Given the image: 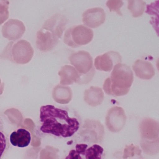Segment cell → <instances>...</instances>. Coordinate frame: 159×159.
<instances>
[{"label": "cell", "instance_id": "6da1fadb", "mask_svg": "<svg viewBox=\"0 0 159 159\" xmlns=\"http://www.w3.org/2000/svg\"><path fill=\"white\" fill-rule=\"evenodd\" d=\"M82 125V119L75 109L52 105L43 106L40 108L39 119L35 127L39 137L50 135L59 139L72 137Z\"/></svg>", "mask_w": 159, "mask_h": 159}, {"label": "cell", "instance_id": "7a4b0ae2", "mask_svg": "<svg viewBox=\"0 0 159 159\" xmlns=\"http://www.w3.org/2000/svg\"><path fill=\"white\" fill-rule=\"evenodd\" d=\"M134 81V75L130 66L121 63L116 65L110 77L105 80L103 89L106 94L114 97L127 94Z\"/></svg>", "mask_w": 159, "mask_h": 159}, {"label": "cell", "instance_id": "3957f363", "mask_svg": "<svg viewBox=\"0 0 159 159\" xmlns=\"http://www.w3.org/2000/svg\"><path fill=\"white\" fill-rule=\"evenodd\" d=\"M34 54V50L30 43L22 39L16 43L10 42L0 54V57L18 64L25 65L30 61Z\"/></svg>", "mask_w": 159, "mask_h": 159}, {"label": "cell", "instance_id": "277c9868", "mask_svg": "<svg viewBox=\"0 0 159 159\" xmlns=\"http://www.w3.org/2000/svg\"><path fill=\"white\" fill-rule=\"evenodd\" d=\"M69 59L71 64L79 74V83L87 84L91 81L96 71L90 53L86 51H79L71 54Z\"/></svg>", "mask_w": 159, "mask_h": 159}, {"label": "cell", "instance_id": "5b68a950", "mask_svg": "<svg viewBox=\"0 0 159 159\" xmlns=\"http://www.w3.org/2000/svg\"><path fill=\"white\" fill-rule=\"evenodd\" d=\"M141 134L140 145L144 151L158 149L159 145V122L154 119L147 118L139 125Z\"/></svg>", "mask_w": 159, "mask_h": 159}, {"label": "cell", "instance_id": "8992f818", "mask_svg": "<svg viewBox=\"0 0 159 159\" xmlns=\"http://www.w3.org/2000/svg\"><path fill=\"white\" fill-rule=\"evenodd\" d=\"M82 143L89 144H101L104 140V126L98 120L87 119L82 123L79 130Z\"/></svg>", "mask_w": 159, "mask_h": 159}, {"label": "cell", "instance_id": "52a82bcc", "mask_svg": "<svg viewBox=\"0 0 159 159\" xmlns=\"http://www.w3.org/2000/svg\"><path fill=\"white\" fill-rule=\"evenodd\" d=\"M93 31L83 25H74L66 30L64 42L68 46L76 48L89 43L93 39Z\"/></svg>", "mask_w": 159, "mask_h": 159}, {"label": "cell", "instance_id": "ba28073f", "mask_svg": "<svg viewBox=\"0 0 159 159\" xmlns=\"http://www.w3.org/2000/svg\"><path fill=\"white\" fill-rule=\"evenodd\" d=\"M127 119L124 109L121 107L114 106L109 109L106 115V127L109 131L117 133L124 127Z\"/></svg>", "mask_w": 159, "mask_h": 159}, {"label": "cell", "instance_id": "9c48e42d", "mask_svg": "<svg viewBox=\"0 0 159 159\" xmlns=\"http://www.w3.org/2000/svg\"><path fill=\"white\" fill-rule=\"evenodd\" d=\"M69 22V20L65 15L57 13L45 21L42 28L49 31L59 39Z\"/></svg>", "mask_w": 159, "mask_h": 159}, {"label": "cell", "instance_id": "30bf717a", "mask_svg": "<svg viewBox=\"0 0 159 159\" xmlns=\"http://www.w3.org/2000/svg\"><path fill=\"white\" fill-rule=\"evenodd\" d=\"M121 61L122 57L118 52L109 51L95 58L94 66L98 70L110 72L115 65Z\"/></svg>", "mask_w": 159, "mask_h": 159}, {"label": "cell", "instance_id": "8fae6325", "mask_svg": "<svg viewBox=\"0 0 159 159\" xmlns=\"http://www.w3.org/2000/svg\"><path fill=\"white\" fill-rule=\"evenodd\" d=\"M26 28L24 23L19 20L10 19L2 28L3 36L9 40L15 41L22 37Z\"/></svg>", "mask_w": 159, "mask_h": 159}, {"label": "cell", "instance_id": "7c38bea8", "mask_svg": "<svg viewBox=\"0 0 159 159\" xmlns=\"http://www.w3.org/2000/svg\"><path fill=\"white\" fill-rule=\"evenodd\" d=\"M82 17V22L84 25L89 28H96L104 23L106 13L103 8H93L85 11Z\"/></svg>", "mask_w": 159, "mask_h": 159}, {"label": "cell", "instance_id": "4fadbf2b", "mask_svg": "<svg viewBox=\"0 0 159 159\" xmlns=\"http://www.w3.org/2000/svg\"><path fill=\"white\" fill-rule=\"evenodd\" d=\"M59 40L50 32L42 28L37 32L36 47L41 52H49L57 45Z\"/></svg>", "mask_w": 159, "mask_h": 159}, {"label": "cell", "instance_id": "5bb4252c", "mask_svg": "<svg viewBox=\"0 0 159 159\" xmlns=\"http://www.w3.org/2000/svg\"><path fill=\"white\" fill-rule=\"evenodd\" d=\"M132 67L136 76L140 79L148 80L154 76V66L148 61L137 59L133 64Z\"/></svg>", "mask_w": 159, "mask_h": 159}, {"label": "cell", "instance_id": "9a60e30c", "mask_svg": "<svg viewBox=\"0 0 159 159\" xmlns=\"http://www.w3.org/2000/svg\"><path fill=\"white\" fill-rule=\"evenodd\" d=\"M10 142L14 147L24 148L31 143V133L27 129L20 128L12 132L10 135Z\"/></svg>", "mask_w": 159, "mask_h": 159}, {"label": "cell", "instance_id": "2e32d148", "mask_svg": "<svg viewBox=\"0 0 159 159\" xmlns=\"http://www.w3.org/2000/svg\"><path fill=\"white\" fill-rule=\"evenodd\" d=\"M84 99L89 106L95 107L103 102L104 99V93L101 88L91 86L85 91Z\"/></svg>", "mask_w": 159, "mask_h": 159}, {"label": "cell", "instance_id": "e0dca14e", "mask_svg": "<svg viewBox=\"0 0 159 159\" xmlns=\"http://www.w3.org/2000/svg\"><path fill=\"white\" fill-rule=\"evenodd\" d=\"M61 78L62 83L65 84H72L74 82L79 83L80 75L73 66L69 65L62 66L58 72Z\"/></svg>", "mask_w": 159, "mask_h": 159}, {"label": "cell", "instance_id": "ac0fdd59", "mask_svg": "<svg viewBox=\"0 0 159 159\" xmlns=\"http://www.w3.org/2000/svg\"><path fill=\"white\" fill-rule=\"evenodd\" d=\"M4 128L3 120L0 116V159H3L10 146L9 139Z\"/></svg>", "mask_w": 159, "mask_h": 159}, {"label": "cell", "instance_id": "d6986e66", "mask_svg": "<svg viewBox=\"0 0 159 159\" xmlns=\"http://www.w3.org/2000/svg\"><path fill=\"white\" fill-rule=\"evenodd\" d=\"M146 5V2L141 0H129L127 8L133 17H138L143 15Z\"/></svg>", "mask_w": 159, "mask_h": 159}, {"label": "cell", "instance_id": "ffe728a7", "mask_svg": "<svg viewBox=\"0 0 159 159\" xmlns=\"http://www.w3.org/2000/svg\"><path fill=\"white\" fill-rule=\"evenodd\" d=\"M104 150L100 145L93 144L86 150L84 159H103Z\"/></svg>", "mask_w": 159, "mask_h": 159}, {"label": "cell", "instance_id": "44dd1931", "mask_svg": "<svg viewBox=\"0 0 159 159\" xmlns=\"http://www.w3.org/2000/svg\"><path fill=\"white\" fill-rule=\"evenodd\" d=\"M9 1L7 0L0 1V25H2L9 18Z\"/></svg>", "mask_w": 159, "mask_h": 159}, {"label": "cell", "instance_id": "7402d4cb", "mask_svg": "<svg viewBox=\"0 0 159 159\" xmlns=\"http://www.w3.org/2000/svg\"><path fill=\"white\" fill-rule=\"evenodd\" d=\"M124 2L122 1L110 0L107 1L106 5L109 8L110 12L114 11L117 13L118 15L122 16L123 14L120 11V8L124 5Z\"/></svg>", "mask_w": 159, "mask_h": 159}, {"label": "cell", "instance_id": "603a6c76", "mask_svg": "<svg viewBox=\"0 0 159 159\" xmlns=\"http://www.w3.org/2000/svg\"><path fill=\"white\" fill-rule=\"evenodd\" d=\"M65 159H84V157L78 153L74 148H72L70 150Z\"/></svg>", "mask_w": 159, "mask_h": 159}]
</instances>
